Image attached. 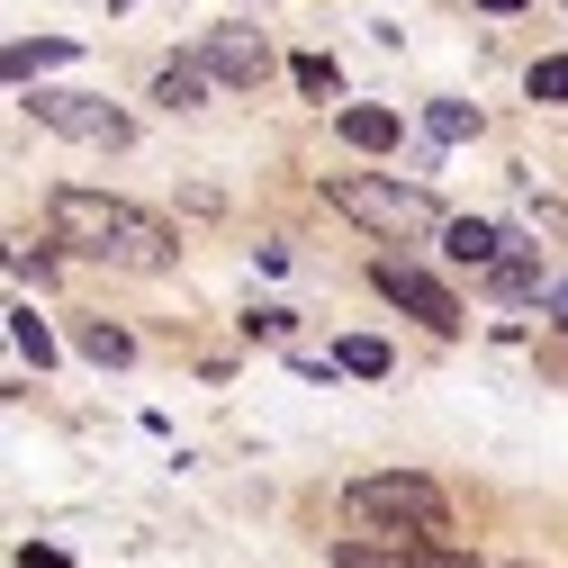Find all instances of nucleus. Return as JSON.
Here are the masks:
<instances>
[{
	"mask_svg": "<svg viewBox=\"0 0 568 568\" xmlns=\"http://www.w3.org/2000/svg\"><path fill=\"white\" fill-rule=\"evenodd\" d=\"M487 290H496V298H515V307H524V298H550L541 253H496V262H487Z\"/></svg>",
	"mask_w": 568,
	"mask_h": 568,
	"instance_id": "9d476101",
	"label": "nucleus"
},
{
	"mask_svg": "<svg viewBox=\"0 0 568 568\" xmlns=\"http://www.w3.org/2000/svg\"><path fill=\"white\" fill-rule=\"evenodd\" d=\"M325 207H343L352 226H371L379 244H406V235H443V207L406 190V181H371V172H334L325 181Z\"/></svg>",
	"mask_w": 568,
	"mask_h": 568,
	"instance_id": "f03ea898",
	"label": "nucleus"
},
{
	"mask_svg": "<svg viewBox=\"0 0 568 568\" xmlns=\"http://www.w3.org/2000/svg\"><path fill=\"white\" fill-rule=\"evenodd\" d=\"M532 100H550V109L568 100V54H541L532 63Z\"/></svg>",
	"mask_w": 568,
	"mask_h": 568,
	"instance_id": "a211bd4d",
	"label": "nucleus"
},
{
	"mask_svg": "<svg viewBox=\"0 0 568 568\" xmlns=\"http://www.w3.org/2000/svg\"><path fill=\"white\" fill-rule=\"evenodd\" d=\"M550 325L568 334V280H559V290H550Z\"/></svg>",
	"mask_w": 568,
	"mask_h": 568,
	"instance_id": "412c9836",
	"label": "nucleus"
},
{
	"mask_svg": "<svg viewBox=\"0 0 568 568\" xmlns=\"http://www.w3.org/2000/svg\"><path fill=\"white\" fill-rule=\"evenodd\" d=\"M478 10H524V0H478Z\"/></svg>",
	"mask_w": 568,
	"mask_h": 568,
	"instance_id": "4be33fe9",
	"label": "nucleus"
},
{
	"mask_svg": "<svg viewBox=\"0 0 568 568\" xmlns=\"http://www.w3.org/2000/svg\"><path fill=\"white\" fill-rule=\"evenodd\" d=\"M424 126H434V145H460V135H478V109H469V100H434Z\"/></svg>",
	"mask_w": 568,
	"mask_h": 568,
	"instance_id": "dca6fc26",
	"label": "nucleus"
},
{
	"mask_svg": "<svg viewBox=\"0 0 568 568\" xmlns=\"http://www.w3.org/2000/svg\"><path fill=\"white\" fill-rule=\"evenodd\" d=\"M290 82H298L307 100H334V91H343V73H334V54H298V63H290Z\"/></svg>",
	"mask_w": 568,
	"mask_h": 568,
	"instance_id": "f3484780",
	"label": "nucleus"
},
{
	"mask_svg": "<svg viewBox=\"0 0 568 568\" xmlns=\"http://www.w3.org/2000/svg\"><path fill=\"white\" fill-rule=\"evenodd\" d=\"M371 290H379L388 307L424 316L434 334H460V298H452V290H443V280L424 271V262H406V253H379V262H371Z\"/></svg>",
	"mask_w": 568,
	"mask_h": 568,
	"instance_id": "39448f33",
	"label": "nucleus"
},
{
	"mask_svg": "<svg viewBox=\"0 0 568 568\" xmlns=\"http://www.w3.org/2000/svg\"><path fill=\"white\" fill-rule=\"evenodd\" d=\"M45 226L54 244H73L91 262H118V271H172V226L145 217V207H126L109 190H54L45 199Z\"/></svg>",
	"mask_w": 568,
	"mask_h": 568,
	"instance_id": "f257e3e1",
	"label": "nucleus"
},
{
	"mask_svg": "<svg viewBox=\"0 0 568 568\" xmlns=\"http://www.w3.org/2000/svg\"><path fill=\"white\" fill-rule=\"evenodd\" d=\"M54 63H73V37H37V45H10V82H37Z\"/></svg>",
	"mask_w": 568,
	"mask_h": 568,
	"instance_id": "4468645a",
	"label": "nucleus"
},
{
	"mask_svg": "<svg viewBox=\"0 0 568 568\" xmlns=\"http://www.w3.org/2000/svg\"><path fill=\"white\" fill-rule=\"evenodd\" d=\"M10 343L28 352L37 371H54V334H45V316H37V307H10Z\"/></svg>",
	"mask_w": 568,
	"mask_h": 568,
	"instance_id": "2eb2a0df",
	"label": "nucleus"
},
{
	"mask_svg": "<svg viewBox=\"0 0 568 568\" xmlns=\"http://www.w3.org/2000/svg\"><path fill=\"white\" fill-rule=\"evenodd\" d=\"M334 371H352V379H388L397 352H388L379 334H343V343H334Z\"/></svg>",
	"mask_w": 568,
	"mask_h": 568,
	"instance_id": "f8f14e48",
	"label": "nucleus"
},
{
	"mask_svg": "<svg viewBox=\"0 0 568 568\" xmlns=\"http://www.w3.org/2000/svg\"><path fill=\"white\" fill-rule=\"evenodd\" d=\"M19 109L37 126H54V135H73V145H100V154H118L135 135V118L118 100H100V91H37V82H19Z\"/></svg>",
	"mask_w": 568,
	"mask_h": 568,
	"instance_id": "20e7f679",
	"label": "nucleus"
},
{
	"mask_svg": "<svg viewBox=\"0 0 568 568\" xmlns=\"http://www.w3.org/2000/svg\"><path fill=\"white\" fill-rule=\"evenodd\" d=\"M199 63H207V73H217L226 91H253V82L271 73V45H262V28H217Z\"/></svg>",
	"mask_w": 568,
	"mask_h": 568,
	"instance_id": "0eeeda50",
	"label": "nucleus"
},
{
	"mask_svg": "<svg viewBox=\"0 0 568 568\" xmlns=\"http://www.w3.org/2000/svg\"><path fill=\"white\" fill-rule=\"evenodd\" d=\"M559 10H568V0H559Z\"/></svg>",
	"mask_w": 568,
	"mask_h": 568,
	"instance_id": "5701e85b",
	"label": "nucleus"
},
{
	"mask_svg": "<svg viewBox=\"0 0 568 568\" xmlns=\"http://www.w3.org/2000/svg\"><path fill=\"white\" fill-rule=\"evenodd\" d=\"M343 506H352V524H388V532H443V524H452V496H443L434 478H415V469L352 478Z\"/></svg>",
	"mask_w": 568,
	"mask_h": 568,
	"instance_id": "7ed1b4c3",
	"label": "nucleus"
},
{
	"mask_svg": "<svg viewBox=\"0 0 568 568\" xmlns=\"http://www.w3.org/2000/svg\"><path fill=\"white\" fill-rule=\"evenodd\" d=\"M207 91H217L207 63H163V73H154V100L163 109H207Z\"/></svg>",
	"mask_w": 568,
	"mask_h": 568,
	"instance_id": "9b49d317",
	"label": "nucleus"
},
{
	"mask_svg": "<svg viewBox=\"0 0 568 568\" xmlns=\"http://www.w3.org/2000/svg\"><path fill=\"white\" fill-rule=\"evenodd\" d=\"M415 568H478V559H469V550H452V541L434 532V541H424V550H415Z\"/></svg>",
	"mask_w": 568,
	"mask_h": 568,
	"instance_id": "6ab92c4d",
	"label": "nucleus"
},
{
	"mask_svg": "<svg viewBox=\"0 0 568 568\" xmlns=\"http://www.w3.org/2000/svg\"><path fill=\"white\" fill-rule=\"evenodd\" d=\"M334 126H343L352 154H397V109H379V100H352Z\"/></svg>",
	"mask_w": 568,
	"mask_h": 568,
	"instance_id": "6e6552de",
	"label": "nucleus"
},
{
	"mask_svg": "<svg viewBox=\"0 0 568 568\" xmlns=\"http://www.w3.org/2000/svg\"><path fill=\"white\" fill-rule=\"evenodd\" d=\"M443 253H452L460 271H487L496 253H506V235H496L487 217H443Z\"/></svg>",
	"mask_w": 568,
	"mask_h": 568,
	"instance_id": "1a4fd4ad",
	"label": "nucleus"
},
{
	"mask_svg": "<svg viewBox=\"0 0 568 568\" xmlns=\"http://www.w3.org/2000/svg\"><path fill=\"white\" fill-rule=\"evenodd\" d=\"M19 568H63V550H54V541H28V550H19Z\"/></svg>",
	"mask_w": 568,
	"mask_h": 568,
	"instance_id": "aec40b11",
	"label": "nucleus"
},
{
	"mask_svg": "<svg viewBox=\"0 0 568 568\" xmlns=\"http://www.w3.org/2000/svg\"><path fill=\"white\" fill-rule=\"evenodd\" d=\"M82 352H91L100 371H126V362H135V334H126V325H109V316H91V325H82Z\"/></svg>",
	"mask_w": 568,
	"mask_h": 568,
	"instance_id": "ddd939ff",
	"label": "nucleus"
},
{
	"mask_svg": "<svg viewBox=\"0 0 568 568\" xmlns=\"http://www.w3.org/2000/svg\"><path fill=\"white\" fill-rule=\"evenodd\" d=\"M434 541V532H388V524H362V532H343L325 559L334 568H415V550Z\"/></svg>",
	"mask_w": 568,
	"mask_h": 568,
	"instance_id": "423d86ee",
	"label": "nucleus"
}]
</instances>
